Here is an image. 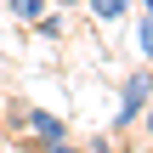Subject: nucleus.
Returning <instances> with one entry per match:
<instances>
[{"mask_svg":"<svg viewBox=\"0 0 153 153\" xmlns=\"http://www.w3.org/2000/svg\"><path fill=\"white\" fill-rule=\"evenodd\" d=\"M85 6H91V17H97V23H108V28H114V23H125V11H131V0H85Z\"/></svg>","mask_w":153,"mask_h":153,"instance_id":"7ed1b4c3","label":"nucleus"},{"mask_svg":"<svg viewBox=\"0 0 153 153\" xmlns=\"http://www.w3.org/2000/svg\"><path fill=\"white\" fill-rule=\"evenodd\" d=\"M0 79H6V57H0Z\"/></svg>","mask_w":153,"mask_h":153,"instance_id":"9d476101","label":"nucleus"},{"mask_svg":"<svg viewBox=\"0 0 153 153\" xmlns=\"http://www.w3.org/2000/svg\"><path fill=\"white\" fill-rule=\"evenodd\" d=\"M85 153H119V136H114V131H108V136H91Z\"/></svg>","mask_w":153,"mask_h":153,"instance_id":"423d86ee","label":"nucleus"},{"mask_svg":"<svg viewBox=\"0 0 153 153\" xmlns=\"http://www.w3.org/2000/svg\"><path fill=\"white\" fill-rule=\"evenodd\" d=\"M62 28H68V23H62V11H51V6L34 17V34H40V40H62Z\"/></svg>","mask_w":153,"mask_h":153,"instance_id":"20e7f679","label":"nucleus"},{"mask_svg":"<svg viewBox=\"0 0 153 153\" xmlns=\"http://www.w3.org/2000/svg\"><path fill=\"white\" fill-rule=\"evenodd\" d=\"M23 131H28V142H34V148H45V142L68 136V125H62L51 108H28V114H23Z\"/></svg>","mask_w":153,"mask_h":153,"instance_id":"f03ea898","label":"nucleus"},{"mask_svg":"<svg viewBox=\"0 0 153 153\" xmlns=\"http://www.w3.org/2000/svg\"><path fill=\"white\" fill-rule=\"evenodd\" d=\"M45 6H51V11H62V17H68V11H79V0H45Z\"/></svg>","mask_w":153,"mask_h":153,"instance_id":"6e6552de","label":"nucleus"},{"mask_svg":"<svg viewBox=\"0 0 153 153\" xmlns=\"http://www.w3.org/2000/svg\"><path fill=\"white\" fill-rule=\"evenodd\" d=\"M136 51H142V62H153V11L136 17Z\"/></svg>","mask_w":153,"mask_h":153,"instance_id":"39448f33","label":"nucleus"},{"mask_svg":"<svg viewBox=\"0 0 153 153\" xmlns=\"http://www.w3.org/2000/svg\"><path fill=\"white\" fill-rule=\"evenodd\" d=\"M136 125L148 131V142H153V102H148V108H142V119H136Z\"/></svg>","mask_w":153,"mask_h":153,"instance_id":"1a4fd4ad","label":"nucleus"},{"mask_svg":"<svg viewBox=\"0 0 153 153\" xmlns=\"http://www.w3.org/2000/svg\"><path fill=\"white\" fill-rule=\"evenodd\" d=\"M40 153H85V148H79V142H68V136H57V142H45Z\"/></svg>","mask_w":153,"mask_h":153,"instance_id":"0eeeda50","label":"nucleus"},{"mask_svg":"<svg viewBox=\"0 0 153 153\" xmlns=\"http://www.w3.org/2000/svg\"><path fill=\"white\" fill-rule=\"evenodd\" d=\"M153 102V68H131L125 74V85H119V108H114V136H125L136 119H142V108Z\"/></svg>","mask_w":153,"mask_h":153,"instance_id":"f257e3e1","label":"nucleus"}]
</instances>
